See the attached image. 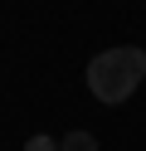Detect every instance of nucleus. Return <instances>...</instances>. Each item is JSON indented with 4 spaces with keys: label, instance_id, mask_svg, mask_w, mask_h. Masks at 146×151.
Returning <instances> with one entry per match:
<instances>
[{
    "label": "nucleus",
    "instance_id": "7ed1b4c3",
    "mask_svg": "<svg viewBox=\"0 0 146 151\" xmlns=\"http://www.w3.org/2000/svg\"><path fill=\"white\" fill-rule=\"evenodd\" d=\"M24 151H58V141L39 132V137H29V141H24Z\"/></svg>",
    "mask_w": 146,
    "mask_h": 151
},
{
    "label": "nucleus",
    "instance_id": "f257e3e1",
    "mask_svg": "<svg viewBox=\"0 0 146 151\" xmlns=\"http://www.w3.org/2000/svg\"><path fill=\"white\" fill-rule=\"evenodd\" d=\"M146 78V54L122 44V49H102L93 63H88V88H93L97 102H127Z\"/></svg>",
    "mask_w": 146,
    "mask_h": 151
},
{
    "label": "nucleus",
    "instance_id": "f03ea898",
    "mask_svg": "<svg viewBox=\"0 0 146 151\" xmlns=\"http://www.w3.org/2000/svg\"><path fill=\"white\" fill-rule=\"evenodd\" d=\"M58 151H97V137L93 132H68V137L58 141Z\"/></svg>",
    "mask_w": 146,
    "mask_h": 151
}]
</instances>
